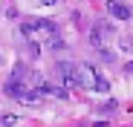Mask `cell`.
<instances>
[{
  "instance_id": "1",
  "label": "cell",
  "mask_w": 133,
  "mask_h": 127,
  "mask_svg": "<svg viewBox=\"0 0 133 127\" xmlns=\"http://www.w3.org/2000/svg\"><path fill=\"white\" fill-rule=\"evenodd\" d=\"M78 87L84 90H93V93H107L110 90V81L90 64H78Z\"/></svg>"
},
{
  "instance_id": "2",
  "label": "cell",
  "mask_w": 133,
  "mask_h": 127,
  "mask_svg": "<svg viewBox=\"0 0 133 127\" xmlns=\"http://www.w3.org/2000/svg\"><path fill=\"white\" fill-rule=\"evenodd\" d=\"M58 75H61V81L66 84V90L70 87H78V64H70V61H61L58 64Z\"/></svg>"
},
{
  "instance_id": "3",
  "label": "cell",
  "mask_w": 133,
  "mask_h": 127,
  "mask_svg": "<svg viewBox=\"0 0 133 127\" xmlns=\"http://www.w3.org/2000/svg\"><path fill=\"white\" fill-rule=\"evenodd\" d=\"M107 12H110V17H116V20H130V15H133L124 3H119V0H110V3H107Z\"/></svg>"
},
{
  "instance_id": "4",
  "label": "cell",
  "mask_w": 133,
  "mask_h": 127,
  "mask_svg": "<svg viewBox=\"0 0 133 127\" xmlns=\"http://www.w3.org/2000/svg\"><path fill=\"white\" fill-rule=\"evenodd\" d=\"M26 64H15V69H12V81L15 84H23V78H26Z\"/></svg>"
},
{
  "instance_id": "5",
  "label": "cell",
  "mask_w": 133,
  "mask_h": 127,
  "mask_svg": "<svg viewBox=\"0 0 133 127\" xmlns=\"http://www.w3.org/2000/svg\"><path fill=\"white\" fill-rule=\"evenodd\" d=\"M38 32H43V35H58V26L52 23V20H38Z\"/></svg>"
},
{
  "instance_id": "6",
  "label": "cell",
  "mask_w": 133,
  "mask_h": 127,
  "mask_svg": "<svg viewBox=\"0 0 133 127\" xmlns=\"http://www.w3.org/2000/svg\"><path fill=\"white\" fill-rule=\"evenodd\" d=\"M15 124H17V116H12V113L0 116V127H15Z\"/></svg>"
},
{
  "instance_id": "7",
  "label": "cell",
  "mask_w": 133,
  "mask_h": 127,
  "mask_svg": "<svg viewBox=\"0 0 133 127\" xmlns=\"http://www.w3.org/2000/svg\"><path fill=\"white\" fill-rule=\"evenodd\" d=\"M119 46H122L124 52H133V38H127V35H122V38H119Z\"/></svg>"
},
{
  "instance_id": "8",
  "label": "cell",
  "mask_w": 133,
  "mask_h": 127,
  "mask_svg": "<svg viewBox=\"0 0 133 127\" xmlns=\"http://www.w3.org/2000/svg\"><path fill=\"white\" fill-rule=\"evenodd\" d=\"M98 52H101V61H107V64H110V61H113V58H116V52H110L107 46H101Z\"/></svg>"
},
{
  "instance_id": "9",
  "label": "cell",
  "mask_w": 133,
  "mask_h": 127,
  "mask_svg": "<svg viewBox=\"0 0 133 127\" xmlns=\"http://www.w3.org/2000/svg\"><path fill=\"white\" fill-rule=\"evenodd\" d=\"M29 55L38 58V55H41V46H38V44H29Z\"/></svg>"
},
{
  "instance_id": "10",
  "label": "cell",
  "mask_w": 133,
  "mask_h": 127,
  "mask_svg": "<svg viewBox=\"0 0 133 127\" xmlns=\"http://www.w3.org/2000/svg\"><path fill=\"white\" fill-rule=\"evenodd\" d=\"M124 72H127V75H133V61H127V64H124Z\"/></svg>"
},
{
  "instance_id": "11",
  "label": "cell",
  "mask_w": 133,
  "mask_h": 127,
  "mask_svg": "<svg viewBox=\"0 0 133 127\" xmlns=\"http://www.w3.org/2000/svg\"><path fill=\"white\" fill-rule=\"evenodd\" d=\"M38 3H41V6H55L58 0H38Z\"/></svg>"
},
{
  "instance_id": "12",
  "label": "cell",
  "mask_w": 133,
  "mask_h": 127,
  "mask_svg": "<svg viewBox=\"0 0 133 127\" xmlns=\"http://www.w3.org/2000/svg\"><path fill=\"white\" fill-rule=\"evenodd\" d=\"M0 61H3V58H0Z\"/></svg>"
}]
</instances>
